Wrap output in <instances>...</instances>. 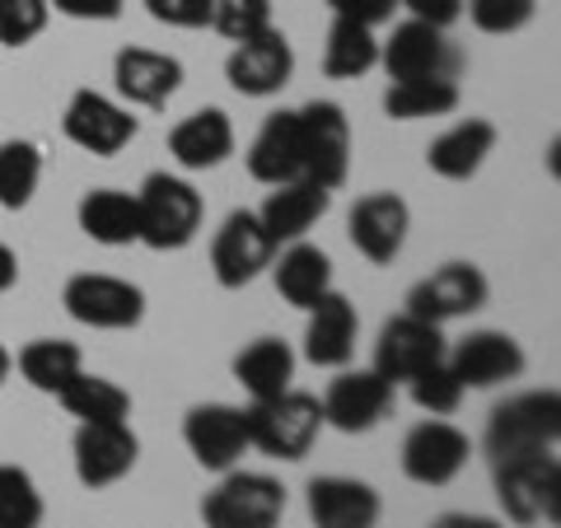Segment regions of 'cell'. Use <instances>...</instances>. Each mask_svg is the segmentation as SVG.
<instances>
[{"label":"cell","mask_w":561,"mask_h":528,"mask_svg":"<svg viewBox=\"0 0 561 528\" xmlns=\"http://www.w3.org/2000/svg\"><path fill=\"white\" fill-rule=\"evenodd\" d=\"M61 305L76 323L84 328H99V332H127L146 319V295L140 286L108 272H80L66 280L61 290Z\"/></svg>","instance_id":"obj_6"},{"label":"cell","mask_w":561,"mask_h":528,"mask_svg":"<svg viewBox=\"0 0 561 528\" xmlns=\"http://www.w3.org/2000/svg\"><path fill=\"white\" fill-rule=\"evenodd\" d=\"M210 28L230 43L253 38V33L272 28V0H216L210 5Z\"/></svg>","instance_id":"obj_37"},{"label":"cell","mask_w":561,"mask_h":528,"mask_svg":"<svg viewBox=\"0 0 561 528\" xmlns=\"http://www.w3.org/2000/svg\"><path fill=\"white\" fill-rule=\"evenodd\" d=\"M61 131L70 146H80V150H90V154H122L136 140L140 131V122L131 117V108H122V103H113L108 94H99V90H76L66 103V113H61Z\"/></svg>","instance_id":"obj_14"},{"label":"cell","mask_w":561,"mask_h":528,"mask_svg":"<svg viewBox=\"0 0 561 528\" xmlns=\"http://www.w3.org/2000/svg\"><path fill=\"white\" fill-rule=\"evenodd\" d=\"M14 280H20V257H14V253L5 249V243H0V295H5V290L14 286Z\"/></svg>","instance_id":"obj_45"},{"label":"cell","mask_w":561,"mask_h":528,"mask_svg":"<svg viewBox=\"0 0 561 528\" xmlns=\"http://www.w3.org/2000/svg\"><path fill=\"white\" fill-rule=\"evenodd\" d=\"M70 454H76V478L90 491H103L136 468L140 439L131 421H103V426H80L70 439Z\"/></svg>","instance_id":"obj_17"},{"label":"cell","mask_w":561,"mask_h":528,"mask_svg":"<svg viewBox=\"0 0 561 528\" xmlns=\"http://www.w3.org/2000/svg\"><path fill=\"white\" fill-rule=\"evenodd\" d=\"M183 439L206 472H230L249 454V421H243V408H230V402H202L187 412Z\"/></svg>","instance_id":"obj_16"},{"label":"cell","mask_w":561,"mask_h":528,"mask_svg":"<svg viewBox=\"0 0 561 528\" xmlns=\"http://www.w3.org/2000/svg\"><path fill=\"white\" fill-rule=\"evenodd\" d=\"M557 439H561V393L557 389L505 398L486 421V454L496 463L557 449Z\"/></svg>","instance_id":"obj_3"},{"label":"cell","mask_w":561,"mask_h":528,"mask_svg":"<svg viewBox=\"0 0 561 528\" xmlns=\"http://www.w3.org/2000/svg\"><path fill=\"white\" fill-rule=\"evenodd\" d=\"M496 501L505 519L519 528L557 524L561 519V463L552 449L524 454V459L496 463Z\"/></svg>","instance_id":"obj_4"},{"label":"cell","mask_w":561,"mask_h":528,"mask_svg":"<svg viewBox=\"0 0 561 528\" xmlns=\"http://www.w3.org/2000/svg\"><path fill=\"white\" fill-rule=\"evenodd\" d=\"M328 206H332V192L328 187L309 183V179H295V183H280V187L267 192V202H262L257 220H262V230H267V239L280 249V243L305 239L313 225L328 216Z\"/></svg>","instance_id":"obj_23"},{"label":"cell","mask_w":561,"mask_h":528,"mask_svg":"<svg viewBox=\"0 0 561 528\" xmlns=\"http://www.w3.org/2000/svg\"><path fill=\"white\" fill-rule=\"evenodd\" d=\"M113 84L131 108H164L183 90V61L154 47H122L113 61Z\"/></svg>","instance_id":"obj_21"},{"label":"cell","mask_w":561,"mask_h":528,"mask_svg":"<svg viewBox=\"0 0 561 528\" xmlns=\"http://www.w3.org/2000/svg\"><path fill=\"white\" fill-rule=\"evenodd\" d=\"M300 117V154H305V179L328 192H337L351 173V122L332 99H313Z\"/></svg>","instance_id":"obj_7"},{"label":"cell","mask_w":561,"mask_h":528,"mask_svg":"<svg viewBox=\"0 0 561 528\" xmlns=\"http://www.w3.org/2000/svg\"><path fill=\"white\" fill-rule=\"evenodd\" d=\"M472 28L491 33V38H505V33H519L534 20L538 0H463Z\"/></svg>","instance_id":"obj_38"},{"label":"cell","mask_w":561,"mask_h":528,"mask_svg":"<svg viewBox=\"0 0 561 528\" xmlns=\"http://www.w3.org/2000/svg\"><path fill=\"white\" fill-rule=\"evenodd\" d=\"M379 66V38L375 28L351 24V20H332L328 43H323V76L328 80H360L365 70Z\"/></svg>","instance_id":"obj_31"},{"label":"cell","mask_w":561,"mask_h":528,"mask_svg":"<svg viewBox=\"0 0 561 528\" xmlns=\"http://www.w3.org/2000/svg\"><path fill=\"white\" fill-rule=\"evenodd\" d=\"M332 20H351V24H365V28H379L393 20L398 0H328Z\"/></svg>","instance_id":"obj_41"},{"label":"cell","mask_w":561,"mask_h":528,"mask_svg":"<svg viewBox=\"0 0 561 528\" xmlns=\"http://www.w3.org/2000/svg\"><path fill=\"white\" fill-rule=\"evenodd\" d=\"M169 154L173 164L187 173H206L220 169L234 154V122L220 108H197L192 117H183L179 127L169 131Z\"/></svg>","instance_id":"obj_24"},{"label":"cell","mask_w":561,"mask_h":528,"mask_svg":"<svg viewBox=\"0 0 561 528\" xmlns=\"http://www.w3.org/2000/svg\"><path fill=\"white\" fill-rule=\"evenodd\" d=\"M408 389H412V402L421 412H431V416H454L459 412V402H463V383L454 379V369L440 360V365H431V369H421L416 379H408Z\"/></svg>","instance_id":"obj_36"},{"label":"cell","mask_w":561,"mask_h":528,"mask_svg":"<svg viewBox=\"0 0 561 528\" xmlns=\"http://www.w3.org/2000/svg\"><path fill=\"white\" fill-rule=\"evenodd\" d=\"M43 524V491L33 486L24 468L0 463V528H38Z\"/></svg>","instance_id":"obj_35"},{"label":"cell","mask_w":561,"mask_h":528,"mask_svg":"<svg viewBox=\"0 0 561 528\" xmlns=\"http://www.w3.org/2000/svg\"><path fill=\"white\" fill-rule=\"evenodd\" d=\"M402 478L416 486H449L472 459V439L445 416H431L402 439Z\"/></svg>","instance_id":"obj_9"},{"label":"cell","mask_w":561,"mask_h":528,"mask_svg":"<svg viewBox=\"0 0 561 528\" xmlns=\"http://www.w3.org/2000/svg\"><path fill=\"white\" fill-rule=\"evenodd\" d=\"M80 230L90 234L103 249H127L140 234V220H136V192H122V187H94L80 197Z\"/></svg>","instance_id":"obj_28"},{"label":"cell","mask_w":561,"mask_h":528,"mask_svg":"<svg viewBox=\"0 0 561 528\" xmlns=\"http://www.w3.org/2000/svg\"><path fill=\"white\" fill-rule=\"evenodd\" d=\"M431 528H501V519L491 515H463V509H449V515H440Z\"/></svg>","instance_id":"obj_44"},{"label":"cell","mask_w":561,"mask_h":528,"mask_svg":"<svg viewBox=\"0 0 561 528\" xmlns=\"http://www.w3.org/2000/svg\"><path fill=\"white\" fill-rule=\"evenodd\" d=\"M445 328L440 323H426V319H412V313H398L379 328V342H375V375L389 379L393 389L398 383L416 379L421 369L440 365L445 360Z\"/></svg>","instance_id":"obj_12"},{"label":"cell","mask_w":561,"mask_h":528,"mask_svg":"<svg viewBox=\"0 0 561 528\" xmlns=\"http://www.w3.org/2000/svg\"><path fill=\"white\" fill-rule=\"evenodd\" d=\"M272 276H276L280 299L309 313L332 290V257L323 249H313V243L295 239V243H286V253L272 257Z\"/></svg>","instance_id":"obj_27"},{"label":"cell","mask_w":561,"mask_h":528,"mask_svg":"<svg viewBox=\"0 0 561 528\" xmlns=\"http://www.w3.org/2000/svg\"><path fill=\"white\" fill-rule=\"evenodd\" d=\"M234 379L243 383V393L253 402L286 393L295 379V351L280 337H257L234 356Z\"/></svg>","instance_id":"obj_29"},{"label":"cell","mask_w":561,"mask_h":528,"mask_svg":"<svg viewBox=\"0 0 561 528\" xmlns=\"http://www.w3.org/2000/svg\"><path fill=\"white\" fill-rule=\"evenodd\" d=\"M249 173H253L257 183H267V187L305 179L300 117H295V108L272 113L267 122H262V131L253 136V146H249Z\"/></svg>","instance_id":"obj_26"},{"label":"cell","mask_w":561,"mask_h":528,"mask_svg":"<svg viewBox=\"0 0 561 528\" xmlns=\"http://www.w3.org/2000/svg\"><path fill=\"white\" fill-rule=\"evenodd\" d=\"M290 76H295V47L276 24L234 43L230 61H225V80H230V90L243 99H272L286 90Z\"/></svg>","instance_id":"obj_13"},{"label":"cell","mask_w":561,"mask_h":528,"mask_svg":"<svg viewBox=\"0 0 561 528\" xmlns=\"http://www.w3.org/2000/svg\"><path fill=\"white\" fill-rule=\"evenodd\" d=\"M356 332H360V319H356V305L346 295L328 290L319 305L309 309V328H305V360L319 365V369H342L356 356Z\"/></svg>","instance_id":"obj_22"},{"label":"cell","mask_w":561,"mask_h":528,"mask_svg":"<svg viewBox=\"0 0 561 528\" xmlns=\"http://www.w3.org/2000/svg\"><path fill=\"white\" fill-rule=\"evenodd\" d=\"M57 398L80 426H103V421H127L131 416V393L117 389L113 379L90 375V369H80Z\"/></svg>","instance_id":"obj_30"},{"label":"cell","mask_w":561,"mask_h":528,"mask_svg":"<svg viewBox=\"0 0 561 528\" xmlns=\"http://www.w3.org/2000/svg\"><path fill=\"white\" fill-rule=\"evenodd\" d=\"M323 408V426L342 431V435H365L375 431L393 408V383L379 379L375 369H342L328 383V393L319 398Z\"/></svg>","instance_id":"obj_15"},{"label":"cell","mask_w":561,"mask_h":528,"mask_svg":"<svg viewBox=\"0 0 561 528\" xmlns=\"http://www.w3.org/2000/svg\"><path fill=\"white\" fill-rule=\"evenodd\" d=\"M305 505L313 528H379V515H383V501L370 482L337 478V472L313 478L305 491Z\"/></svg>","instance_id":"obj_20"},{"label":"cell","mask_w":561,"mask_h":528,"mask_svg":"<svg viewBox=\"0 0 561 528\" xmlns=\"http://www.w3.org/2000/svg\"><path fill=\"white\" fill-rule=\"evenodd\" d=\"M210 5H216V0H146L150 20H160L169 28H206Z\"/></svg>","instance_id":"obj_40"},{"label":"cell","mask_w":561,"mask_h":528,"mask_svg":"<svg viewBox=\"0 0 561 528\" xmlns=\"http://www.w3.org/2000/svg\"><path fill=\"white\" fill-rule=\"evenodd\" d=\"M286 515V486L267 472H220V486L206 491L202 519L206 528H280Z\"/></svg>","instance_id":"obj_5"},{"label":"cell","mask_w":561,"mask_h":528,"mask_svg":"<svg viewBox=\"0 0 561 528\" xmlns=\"http://www.w3.org/2000/svg\"><path fill=\"white\" fill-rule=\"evenodd\" d=\"M51 20V0H0V43L24 47Z\"/></svg>","instance_id":"obj_39"},{"label":"cell","mask_w":561,"mask_h":528,"mask_svg":"<svg viewBox=\"0 0 561 528\" xmlns=\"http://www.w3.org/2000/svg\"><path fill=\"white\" fill-rule=\"evenodd\" d=\"M408 10V20H421L431 28H449L463 20V0H398Z\"/></svg>","instance_id":"obj_42"},{"label":"cell","mask_w":561,"mask_h":528,"mask_svg":"<svg viewBox=\"0 0 561 528\" xmlns=\"http://www.w3.org/2000/svg\"><path fill=\"white\" fill-rule=\"evenodd\" d=\"M486 276L482 267H472V262H445V267H435L431 276H421L416 286L408 290V309L412 319H426V323H454V319H468V313H478L486 305Z\"/></svg>","instance_id":"obj_10"},{"label":"cell","mask_w":561,"mask_h":528,"mask_svg":"<svg viewBox=\"0 0 561 528\" xmlns=\"http://www.w3.org/2000/svg\"><path fill=\"white\" fill-rule=\"evenodd\" d=\"M122 5L127 0H51V10L57 14H66V20H99V24H108V20H117L122 14Z\"/></svg>","instance_id":"obj_43"},{"label":"cell","mask_w":561,"mask_h":528,"mask_svg":"<svg viewBox=\"0 0 561 528\" xmlns=\"http://www.w3.org/2000/svg\"><path fill=\"white\" fill-rule=\"evenodd\" d=\"M459 108V80H393L383 90V113L393 122L445 117Z\"/></svg>","instance_id":"obj_33"},{"label":"cell","mask_w":561,"mask_h":528,"mask_svg":"<svg viewBox=\"0 0 561 528\" xmlns=\"http://www.w3.org/2000/svg\"><path fill=\"white\" fill-rule=\"evenodd\" d=\"M84 369V356L76 342H57V337H38L20 351V375L33 383L38 393H51L57 398L70 379Z\"/></svg>","instance_id":"obj_32"},{"label":"cell","mask_w":561,"mask_h":528,"mask_svg":"<svg viewBox=\"0 0 561 528\" xmlns=\"http://www.w3.org/2000/svg\"><path fill=\"white\" fill-rule=\"evenodd\" d=\"M445 365L454 369V379L463 389H496V383H511L524 375V346L511 332L482 328V332H468L454 351H445Z\"/></svg>","instance_id":"obj_19"},{"label":"cell","mask_w":561,"mask_h":528,"mask_svg":"<svg viewBox=\"0 0 561 528\" xmlns=\"http://www.w3.org/2000/svg\"><path fill=\"white\" fill-rule=\"evenodd\" d=\"M276 253L280 249L262 230L257 210H234V216H225L216 239H210V272H216L225 290H243L272 267Z\"/></svg>","instance_id":"obj_11"},{"label":"cell","mask_w":561,"mask_h":528,"mask_svg":"<svg viewBox=\"0 0 561 528\" xmlns=\"http://www.w3.org/2000/svg\"><path fill=\"white\" fill-rule=\"evenodd\" d=\"M491 150H496V127H491L486 117H463L426 146V164H431L435 179L468 183L472 173L491 160Z\"/></svg>","instance_id":"obj_25"},{"label":"cell","mask_w":561,"mask_h":528,"mask_svg":"<svg viewBox=\"0 0 561 528\" xmlns=\"http://www.w3.org/2000/svg\"><path fill=\"white\" fill-rule=\"evenodd\" d=\"M379 66L389 80H459V47L445 38V28L421 20H402L389 38L379 43Z\"/></svg>","instance_id":"obj_8"},{"label":"cell","mask_w":561,"mask_h":528,"mask_svg":"<svg viewBox=\"0 0 561 528\" xmlns=\"http://www.w3.org/2000/svg\"><path fill=\"white\" fill-rule=\"evenodd\" d=\"M243 421H249V449L267 454V459H280V463H300L323 435L319 398L295 393V389L253 402V408L243 412Z\"/></svg>","instance_id":"obj_2"},{"label":"cell","mask_w":561,"mask_h":528,"mask_svg":"<svg viewBox=\"0 0 561 528\" xmlns=\"http://www.w3.org/2000/svg\"><path fill=\"white\" fill-rule=\"evenodd\" d=\"M10 365H14V360H10V351H5V346H0V383H5V379H10Z\"/></svg>","instance_id":"obj_46"},{"label":"cell","mask_w":561,"mask_h":528,"mask_svg":"<svg viewBox=\"0 0 561 528\" xmlns=\"http://www.w3.org/2000/svg\"><path fill=\"white\" fill-rule=\"evenodd\" d=\"M202 216H206L202 192L187 179H179V173H150L136 192V220H140L136 243H146L154 253H179L197 239Z\"/></svg>","instance_id":"obj_1"},{"label":"cell","mask_w":561,"mask_h":528,"mask_svg":"<svg viewBox=\"0 0 561 528\" xmlns=\"http://www.w3.org/2000/svg\"><path fill=\"white\" fill-rule=\"evenodd\" d=\"M43 183V150L33 140H5L0 146V206L24 210Z\"/></svg>","instance_id":"obj_34"},{"label":"cell","mask_w":561,"mask_h":528,"mask_svg":"<svg viewBox=\"0 0 561 528\" xmlns=\"http://www.w3.org/2000/svg\"><path fill=\"white\" fill-rule=\"evenodd\" d=\"M408 230H412V210L398 192H370V197H360L346 216L351 243H356V253L365 262H375V267H389V262L402 253Z\"/></svg>","instance_id":"obj_18"}]
</instances>
